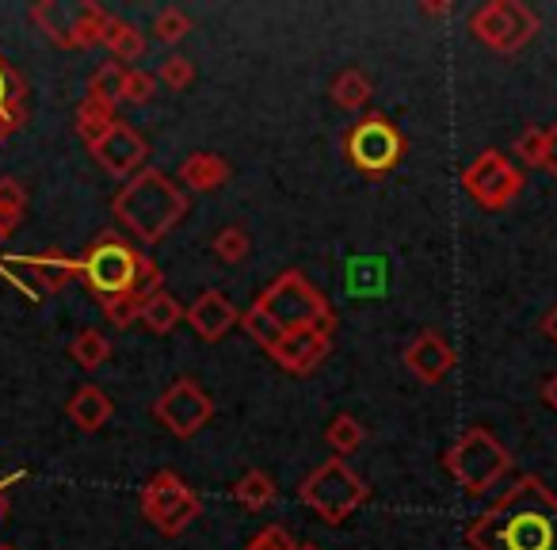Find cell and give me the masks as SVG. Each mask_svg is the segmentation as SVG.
<instances>
[{
	"label": "cell",
	"mask_w": 557,
	"mask_h": 550,
	"mask_svg": "<svg viewBox=\"0 0 557 550\" xmlns=\"http://www.w3.org/2000/svg\"><path fill=\"white\" fill-rule=\"evenodd\" d=\"M191 493V486H187L180 474H172V470H157L153 478L141 486V516L149 520V524H161L169 512H176L180 504H184V497Z\"/></svg>",
	"instance_id": "e0dca14e"
},
{
	"label": "cell",
	"mask_w": 557,
	"mask_h": 550,
	"mask_svg": "<svg viewBox=\"0 0 557 550\" xmlns=\"http://www.w3.org/2000/svg\"><path fill=\"white\" fill-rule=\"evenodd\" d=\"M256 306L275 321V329L283 337L298 333V329H336V314H333V306H329V298L295 268L283 271V276L256 298Z\"/></svg>",
	"instance_id": "3957f363"
},
{
	"label": "cell",
	"mask_w": 557,
	"mask_h": 550,
	"mask_svg": "<svg viewBox=\"0 0 557 550\" xmlns=\"http://www.w3.org/2000/svg\"><path fill=\"white\" fill-rule=\"evenodd\" d=\"M443 466H447L450 478L462 486V493L473 497V493H488V489L508 474L511 455L493 432H485V428H466L447 448Z\"/></svg>",
	"instance_id": "5b68a950"
},
{
	"label": "cell",
	"mask_w": 557,
	"mask_h": 550,
	"mask_svg": "<svg viewBox=\"0 0 557 550\" xmlns=\"http://www.w3.org/2000/svg\"><path fill=\"white\" fill-rule=\"evenodd\" d=\"M92 154H96V161L103 164V172H111V176H119V180H131L134 172H141V164H146L149 146L131 123H115L96 142Z\"/></svg>",
	"instance_id": "8fae6325"
},
{
	"label": "cell",
	"mask_w": 557,
	"mask_h": 550,
	"mask_svg": "<svg viewBox=\"0 0 557 550\" xmlns=\"http://www.w3.org/2000/svg\"><path fill=\"white\" fill-rule=\"evenodd\" d=\"M516 157L523 164H531V169H539V161H542V126H527V131H519V138H516Z\"/></svg>",
	"instance_id": "8d00e7d4"
},
{
	"label": "cell",
	"mask_w": 557,
	"mask_h": 550,
	"mask_svg": "<svg viewBox=\"0 0 557 550\" xmlns=\"http://www.w3.org/2000/svg\"><path fill=\"white\" fill-rule=\"evenodd\" d=\"M539 329H542V337H546L549 344H557V306H549V310L542 314Z\"/></svg>",
	"instance_id": "ab89813d"
},
{
	"label": "cell",
	"mask_w": 557,
	"mask_h": 550,
	"mask_svg": "<svg viewBox=\"0 0 557 550\" xmlns=\"http://www.w3.org/2000/svg\"><path fill=\"white\" fill-rule=\"evenodd\" d=\"M20 478H24V470L9 474V478H0V520H4V512H9V501H4V493H9V486H16Z\"/></svg>",
	"instance_id": "b9f144b4"
},
{
	"label": "cell",
	"mask_w": 557,
	"mask_h": 550,
	"mask_svg": "<svg viewBox=\"0 0 557 550\" xmlns=\"http://www.w3.org/2000/svg\"><path fill=\"white\" fill-rule=\"evenodd\" d=\"M230 176H233L230 161L218 154H191L180 164V184H187L191 192H214V187H222Z\"/></svg>",
	"instance_id": "ffe728a7"
},
{
	"label": "cell",
	"mask_w": 557,
	"mask_h": 550,
	"mask_svg": "<svg viewBox=\"0 0 557 550\" xmlns=\"http://www.w3.org/2000/svg\"><path fill=\"white\" fill-rule=\"evenodd\" d=\"M153 417L161 420L172 436L191 440L195 432H202V428L210 425V417H214V402H210V394L195 379H176L153 402Z\"/></svg>",
	"instance_id": "30bf717a"
},
{
	"label": "cell",
	"mask_w": 557,
	"mask_h": 550,
	"mask_svg": "<svg viewBox=\"0 0 557 550\" xmlns=\"http://www.w3.org/2000/svg\"><path fill=\"white\" fill-rule=\"evenodd\" d=\"M542 402H546V405H549V410H554V413H557V371H554V375H549V379H546V382H542Z\"/></svg>",
	"instance_id": "60d3db41"
},
{
	"label": "cell",
	"mask_w": 557,
	"mask_h": 550,
	"mask_svg": "<svg viewBox=\"0 0 557 550\" xmlns=\"http://www.w3.org/2000/svg\"><path fill=\"white\" fill-rule=\"evenodd\" d=\"M0 241H4V237H0Z\"/></svg>",
	"instance_id": "7dc6e473"
},
{
	"label": "cell",
	"mask_w": 557,
	"mask_h": 550,
	"mask_svg": "<svg viewBox=\"0 0 557 550\" xmlns=\"http://www.w3.org/2000/svg\"><path fill=\"white\" fill-rule=\"evenodd\" d=\"M157 291H164V276H161V268H157V264L146 256V264H141V271H138V280H134V288L126 291V295L111 298V303H100L103 306V318H108L115 329L134 326V321L141 318V310H146V303L157 295Z\"/></svg>",
	"instance_id": "9a60e30c"
},
{
	"label": "cell",
	"mask_w": 557,
	"mask_h": 550,
	"mask_svg": "<svg viewBox=\"0 0 557 550\" xmlns=\"http://www.w3.org/2000/svg\"><path fill=\"white\" fill-rule=\"evenodd\" d=\"M111 210L141 245H157L187 215V192L161 169H141L119 187Z\"/></svg>",
	"instance_id": "7a4b0ae2"
},
{
	"label": "cell",
	"mask_w": 557,
	"mask_h": 550,
	"mask_svg": "<svg viewBox=\"0 0 557 550\" xmlns=\"http://www.w3.org/2000/svg\"><path fill=\"white\" fill-rule=\"evenodd\" d=\"M70 356L77 367H85V371H96V367H103L111 359V341L100 333V329H81L77 337H73L70 344Z\"/></svg>",
	"instance_id": "4316f807"
},
{
	"label": "cell",
	"mask_w": 557,
	"mask_h": 550,
	"mask_svg": "<svg viewBox=\"0 0 557 550\" xmlns=\"http://www.w3.org/2000/svg\"><path fill=\"white\" fill-rule=\"evenodd\" d=\"M123 85H126V65L103 62L100 70L92 73V81H88V96H96V100L115 108V103H123Z\"/></svg>",
	"instance_id": "4dcf8cb0"
},
{
	"label": "cell",
	"mask_w": 557,
	"mask_h": 550,
	"mask_svg": "<svg viewBox=\"0 0 557 550\" xmlns=\"http://www.w3.org/2000/svg\"><path fill=\"white\" fill-rule=\"evenodd\" d=\"M470 32L496 54H519L539 35V16L523 0H488L485 9L473 12Z\"/></svg>",
	"instance_id": "52a82bcc"
},
{
	"label": "cell",
	"mask_w": 557,
	"mask_h": 550,
	"mask_svg": "<svg viewBox=\"0 0 557 550\" xmlns=\"http://www.w3.org/2000/svg\"><path fill=\"white\" fill-rule=\"evenodd\" d=\"M27 215V187L16 176L0 180V237H12L20 222Z\"/></svg>",
	"instance_id": "484cf974"
},
{
	"label": "cell",
	"mask_w": 557,
	"mask_h": 550,
	"mask_svg": "<svg viewBox=\"0 0 557 550\" xmlns=\"http://www.w3.org/2000/svg\"><path fill=\"white\" fill-rule=\"evenodd\" d=\"M295 550H321V547H318V542H298Z\"/></svg>",
	"instance_id": "ee69618b"
},
{
	"label": "cell",
	"mask_w": 557,
	"mask_h": 550,
	"mask_svg": "<svg viewBox=\"0 0 557 550\" xmlns=\"http://www.w3.org/2000/svg\"><path fill=\"white\" fill-rule=\"evenodd\" d=\"M141 326L149 329V333H172V329L184 321V306H180V298H172L169 291H157L153 298L146 303V310H141Z\"/></svg>",
	"instance_id": "d4e9b609"
},
{
	"label": "cell",
	"mask_w": 557,
	"mask_h": 550,
	"mask_svg": "<svg viewBox=\"0 0 557 550\" xmlns=\"http://www.w3.org/2000/svg\"><path fill=\"white\" fill-rule=\"evenodd\" d=\"M111 16L92 4V0H81L77 12H73V32H70V47L73 50H88V47H100L103 35H108Z\"/></svg>",
	"instance_id": "44dd1931"
},
{
	"label": "cell",
	"mask_w": 557,
	"mask_h": 550,
	"mask_svg": "<svg viewBox=\"0 0 557 550\" xmlns=\"http://www.w3.org/2000/svg\"><path fill=\"white\" fill-rule=\"evenodd\" d=\"M27 123V81L0 54V142Z\"/></svg>",
	"instance_id": "ac0fdd59"
},
{
	"label": "cell",
	"mask_w": 557,
	"mask_h": 550,
	"mask_svg": "<svg viewBox=\"0 0 557 550\" xmlns=\"http://www.w3.org/2000/svg\"><path fill=\"white\" fill-rule=\"evenodd\" d=\"M333 333L336 329H298V333H287L275 349L268 352L283 371L290 375H310L321 359L333 352Z\"/></svg>",
	"instance_id": "7c38bea8"
},
{
	"label": "cell",
	"mask_w": 557,
	"mask_h": 550,
	"mask_svg": "<svg viewBox=\"0 0 557 550\" xmlns=\"http://www.w3.org/2000/svg\"><path fill=\"white\" fill-rule=\"evenodd\" d=\"M103 47L111 50V58H115L119 65H126V62H138V58L146 54V35H141L134 24H126V20L111 16L108 35H103Z\"/></svg>",
	"instance_id": "cb8c5ba5"
},
{
	"label": "cell",
	"mask_w": 557,
	"mask_h": 550,
	"mask_svg": "<svg viewBox=\"0 0 557 550\" xmlns=\"http://www.w3.org/2000/svg\"><path fill=\"white\" fill-rule=\"evenodd\" d=\"M462 187L485 210H504L523 192V172H519L500 149H485V154H478V161L462 172Z\"/></svg>",
	"instance_id": "9c48e42d"
},
{
	"label": "cell",
	"mask_w": 557,
	"mask_h": 550,
	"mask_svg": "<svg viewBox=\"0 0 557 550\" xmlns=\"http://www.w3.org/2000/svg\"><path fill=\"white\" fill-rule=\"evenodd\" d=\"M184 321L195 329V337L214 344V341H222L233 326H240V314L222 291H202V295L184 310Z\"/></svg>",
	"instance_id": "5bb4252c"
},
{
	"label": "cell",
	"mask_w": 557,
	"mask_h": 550,
	"mask_svg": "<svg viewBox=\"0 0 557 550\" xmlns=\"http://www.w3.org/2000/svg\"><path fill=\"white\" fill-rule=\"evenodd\" d=\"M344 154L367 176H386L405 154V138L386 115H363L344 138Z\"/></svg>",
	"instance_id": "ba28073f"
},
{
	"label": "cell",
	"mask_w": 557,
	"mask_h": 550,
	"mask_svg": "<svg viewBox=\"0 0 557 550\" xmlns=\"http://www.w3.org/2000/svg\"><path fill=\"white\" fill-rule=\"evenodd\" d=\"M245 550H260V547H256V542H248V547Z\"/></svg>",
	"instance_id": "f6af8a7d"
},
{
	"label": "cell",
	"mask_w": 557,
	"mask_h": 550,
	"mask_svg": "<svg viewBox=\"0 0 557 550\" xmlns=\"http://www.w3.org/2000/svg\"><path fill=\"white\" fill-rule=\"evenodd\" d=\"M187 32H191V20H187V12H180V9H164L161 16L153 20V35L164 42V47L184 42Z\"/></svg>",
	"instance_id": "d6a6232c"
},
{
	"label": "cell",
	"mask_w": 557,
	"mask_h": 550,
	"mask_svg": "<svg viewBox=\"0 0 557 550\" xmlns=\"http://www.w3.org/2000/svg\"><path fill=\"white\" fill-rule=\"evenodd\" d=\"M111 413H115V405H111L108 390L100 387H81L77 394L70 398V420L81 428V432H100L103 425L111 420Z\"/></svg>",
	"instance_id": "d6986e66"
},
{
	"label": "cell",
	"mask_w": 557,
	"mask_h": 550,
	"mask_svg": "<svg viewBox=\"0 0 557 550\" xmlns=\"http://www.w3.org/2000/svg\"><path fill=\"white\" fill-rule=\"evenodd\" d=\"M405 367H409L424 387H435V382L447 379L450 367H455V349L447 344V337H440L435 329H424V333L405 349Z\"/></svg>",
	"instance_id": "4fadbf2b"
},
{
	"label": "cell",
	"mask_w": 557,
	"mask_h": 550,
	"mask_svg": "<svg viewBox=\"0 0 557 550\" xmlns=\"http://www.w3.org/2000/svg\"><path fill=\"white\" fill-rule=\"evenodd\" d=\"M420 9L432 12V16H447V12L455 9V4H447V0H443V4H420Z\"/></svg>",
	"instance_id": "7bdbcfd3"
},
{
	"label": "cell",
	"mask_w": 557,
	"mask_h": 550,
	"mask_svg": "<svg viewBox=\"0 0 557 550\" xmlns=\"http://www.w3.org/2000/svg\"><path fill=\"white\" fill-rule=\"evenodd\" d=\"M539 169H546L549 176H557V126H546L542 131V161Z\"/></svg>",
	"instance_id": "f35d334b"
},
{
	"label": "cell",
	"mask_w": 557,
	"mask_h": 550,
	"mask_svg": "<svg viewBox=\"0 0 557 550\" xmlns=\"http://www.w3.org/2000/svg\"><path fill=\"white\" fill-rule=\"evenodd\" d=\"M115 123L119 119H115V108H111V103L96 100V96H85V100L77 103V134L88 149H92Z\"/></svg>",
	"instance_id": "7402d4cb"
},
{
	"label": "cell",
	"mask_w": 557,
	"mask_h": 550,
	"mask_svg": "<svg viewBox=\"0 0 557 550\" xmlns=\"http://www.w3.org/2000/svg\"><path fill=\"white\" fill-rule=\"evenodd\" d=\"M157 93V77L146 70H126V85H123V103H149Z\"/></svg>",
	"instance_id": "d590c367"
},
{
	"label": "cell",
	"mask_w": 557,
	"mask_h": 550,
	"mask_svg": "<svg viewBox=\"0 0 557 550\" xmlns=\"http://www.w3.org/2000/svg\"><path fill=\"white\" fill-rule=\"evenodd\" d=\"M9 268L27 271L35 288L47 291V295L70 288V283L77 280V260H73V256H65V253H58V248H47V253H32V256H12Z\"/></svg>",
	"instance_id": "2e32d148"
},
{
	"label": "cell",
	"mask_w": 557,
	"mask_h": 550,
	"mask_svg": "<svg viewBox=\"0 0 557 550\" xmlns=\"http://www.w3.org/2000/svg\"><path fill=\"white\" fill-rule=\"evenodd\" d=\"M240 329H245V333L252 337V341L260 344L263 352H271L278 341H283V333L275 329V321H271L268 314L260 310V306H248V310L240 314Z\"/></svg>",
	"instance_id": "1f68e13d"
},
{
	"label": "cell",
	"mask_w": 557,
	"mask_h": 550,
	"mask_svg": "<svg viewBox=\"0 0 557 550\" xmlns=\"http://www.w3.org/2000/svg\"><path fill=\"white\" fill-rule=\"evenodd\" d=\"M325 440H329V448L336 451L341 459H348V455H356L359 448H363V440H367V428L359 425L356 417H348V413H341V417H333L329 420V428H325Z\"/></svg>",
	"instance_id": "f1b7e54d"
},
{
	"label": "cell",
	"mask_w": 557,
	"mask_h": 550,
	"mask_svg": "<svg viewBox=\"0 0 557 550\" xmlns=\"http://www.w3.org/2000/svg\"><path fill=\"white\" fill-rule=\"evenodd\" d=\"M157 81H164L172 93H184V88L195 85V62H191V58H184V54L164 58L161 70H157Z\"/></svg>",
	"instance_id": "836d02e7"
},
{
	"label": "cell",
	"mask_w": 557,
	"mask_h": 550,
	"mask_svg": "<svg viewBox=\"0 0 557 550\" xmlns=\"http://www.w3.org/2000/svg\"><path fill=\"white\" fill-rule=\"evenodd\" d=\"M371 96H374L371 81H367V73H359V70H344L341 77L333 81V100L341 103L344 111L367 108V103H371Z\"/></svg>",
	"instance_id": "83f0119b"
},
{
	"label": "cell",
	"mask_w": 557,
	"mask_h": 550,
	"mask_svg": "<svg viewBox=\"0 0 557 550\" xmlns=\"http://www.w3.org/2000/svg\"><path fill=\"white\" fill-rule=\"evenodd\" d=\"M367 493H371L367 481L359 478L344 459H329V463H321L318 470L306 474V481L298 486L302 504L318 512L325 524H341V520H348L351 512L367 501Z\"/></svg>",
	"instance_id": "8992f818"
},
{
	"label": "cell",
	"mask_w": 557,
	"mask_h": 550,
	"mask_svg": "<svg viewBox=\"0 0 557 550\" xmlns=\"http://www.w3.org/2000/svg\"><path fill=\"white\" fill-rule=\"evenodd\" d=\"M473 550H557V493L539 478H516L466 531Z\"/></svg>",
	"instance_id": "6da1fadb"
},
{
	"label": "cell",
	"mask_w": 557,
	"mask_h": 550,
	"mask_svg": "<svg viewBox=\"0 0 557 550\" xmlns=\"http://www.w3.org/2000/svg\"><path fill=\"white\" fill-rule=\"evenodd\" d=\"M233 497H237L248 512H260L275 501V481L263 470H248V474H240V481L233 486Z\"/></svg>",
	"instance_id": "f546056e"
},
{
	"label": "cell",
	"mask_w": 557,
	"mask_h": 550,
	"mask_svg": "<svg viewBox=\"0 0 557 550\" xmlns=\"http://www.w3.org/2000/svg\"><path fill=\"white\" fill-rule=\"evenodd\" d=\"M141 264H146V253H138L131 241H123L119 233H100L88 245V253L77 256V280L100 303H111V298L126 295L134 288Z\"/></svg>",
	"instance_id": "277c9868"
},
{
	"label": "cell",
	"mask_w": 557,
	"mask_h": 550,
	"mask_svg": "<svg viewBox=\"0 0 557 550\" xmlns=\"http://www.w3.org/2000/svg\"><path fill=\"white\" fill-rule=\"evenodd\" d=\"M248 248H252V241H248V233L240 230V225H225L214 237V253H218V260H225V264H240L248 256Z\"/></svg>",
	"instance_id": "e575fe53"
},
{
	"label": "cell",
	"mask_w": 557,
	"mask_h": 550,
	"mask_svg": "<svg viewBox=\"0 0 557 550\" xmlns=\"http://www.w3.org/2000/svg\"><path fill=\"white\" fill-rule=\"evenodd\" d=\"M73 12H77V4H65V0H42V4H35L32 9V20L39 24V32H47V39H54L58 47H70Z\"/></svg>",
	"instance_id": "603a6c76"
},
{
	"label": "cell",
	"mask_w": 557,
	"mask_h": 550,
	"mask_svg": "<svg viewBox=\"0 0 557 550\" xmlns=\"http://www.w3.org/2000/svg\"><path fill=\"white\" fill-rule=\"evenodd\" d=\"M0 550H16V547H0Z\"/></svg>",
	"instance_id": "bcb514c9"
},
{
	"label": "cell",
	"mask_w": 557,
	"mask_h": 550,
	"mask_svg": "<svg viewBox=\"0 0 557 550\" xmlns=\"http://www.w3.org/2000/svg\"><path fill=\"white\" fill-rule=\"evenodd\" d=\"M252 542H256V547H260V550H295V547H298V542L290 539V535L283 531V527H275V524L263 527V531L256 535Z\"/></svg>",
	"instance_id": "74e56055"
}]
</instances>
